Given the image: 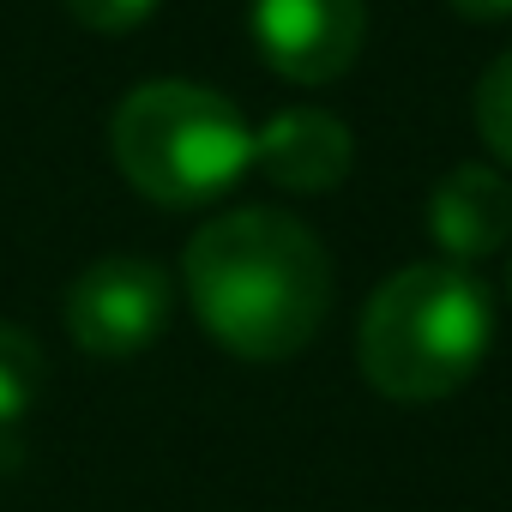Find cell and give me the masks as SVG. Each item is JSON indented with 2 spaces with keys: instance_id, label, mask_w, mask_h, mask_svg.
Listing matches in <instances>:
<instances>
[{
  "instance_id": "obj_10",
  "label": "cell",
  "mask_w": 512,
  "mask_h": 512,
  "mask_svg": "<svg viewBox=\"0 0 512 512\" xmlns=\"http://www.w3.org/2000/svg\"><path fill=\"white\" fill-rule=\"evenodd\" d=\"M163 0H67V13L85 25V31H103V37H127L139 31Z\"/></svg>"
},
{
  "instance_id": "obj_11",
  "label": "cell",
  "mask_w": 512,
  "mask_h": 512,
  "mask_svg": "<svg viewBox=\"0 0 512 512\" xmlns=\"http://www.w3.org/2000/svg\"><path fill=\"white\" fill-rule=\"evenodd\" d=\"M446 7L458 13V19H512V0H446Z\"/></svg>"
},
{
  "instance_id": "obj_9",
  "label": "cell",
  "mask_w": 512,
  "mask_h": 512,
  "mask_svg": "<svg viewBox=\"0 0 512 512\" xmlns=\"http://www.w3.org/2000/svg\"><path fill=\"white\" fill-rule=\"evenodd\" d=\"M476 133L512 169V55H500L476 85Z\"/></svg>"
},
{
  "instance_id": "obj_1",
  "label": "cell",
  "mask_w": 512,
  "mask_h": 512,
  "mask_svg": "<svg viewBox=\"0 0 512 512\" xmlns=\"http://www.w3.org/2000/svg\"><path fill=\"white\" fill-rule=\"evenodd\" d=\"M181 278L205 332L241 362H284L308 350L332 308L326 247L272 205L199 223L181 253Z\"/></svg>"
},
{
  "instance_id": "obj_7",
  "label": "cell",
  "mask_w": 512,
  "mask_h": 512,
  "mask_svg": "<svg viewBox=\"0 0 512 512\" xmlns=\"http://www.w3.org/2000/svg\"><path fill=\"white\" fill-rule=\"evenodd\" d=\"M428 235L446 260L476 266L512 241V181L488 163H458L428 193Z\"/></svg>"
},
{
  "instance_id": "obj_4",
  "label": "cell",
  "mask_w": 512,
  "mask_h": 512,
  "mask_svg": "<svg viewBox=\"0 0 512 512\" xmlns=\"http://www.w3.org/2000/svg\"><path fill=\"white\" fill-rule=\"evenodd\" d=\"M169 314H175L169 272L157 260H139V253H109V260L85 266L67 290V332L85 356L103 362L157 344L169 332Z\"/></svg>"
},
{
  "instance_id": "obj_5",
  "label": "cell",
  "mask_w": 512,
  "mask_h": 512,
  "mask_svg": "<svg viewBox=\"0 0 512 512\" xmlns=\"http://www.w3.org/2000/svg\"><path fill=\"white\" fill-rule=\"evenodd\" d=\"M247 31L260 61L296 85H332L356 67L368 37L362 0H253Z\"/></svg>"
},
{
  "instance_id": "obj_12",
  "label": "cell",
  "mask_w": 512,
  "mask_h": 512,
  "mask_svg": "<svg viewBox=\"0 0 512 512\" xmlns=\"http://www.w3.org/2000/svg\"><path fill=\"white\" fill-rule=\"evenodd\" d=\"M506 278H512V272H506Z\"/></svg>"
},
{
  "instance_id": "obj_8",
  "label": "cell",
  "mask_w": 512,
  "mask_h": 512,
  "mask_svg": "<svg viewBox=\"0 0 512 512\" xmlns=\"http://www.w3.org/2000/svg\"><path fill=\"white\" fill-rule=\"evenodd\" d=\"M49 386V362H43V344L25 332V326H7L0 320V440L19 434L37 410Z\"/></svg>"
},
{
  "instance_id": "obj_3",
  "label": "cell",
  "mask_w": 512,
  "mask_h": 512,
  "mask_svg": "<svg viewBox=\"0 0 512 512\" xmlns=\"http://www.w3.org/2000/svg\"><path fill=\"white\" fill-rule=\"evenodd\" d=\"M109 151L133 193L169 211L223 199L253 169V127L241 109L187 79H151L121 97L109 121Z\"/></svg>"
},
{
  "instance_id": "obj_2",
  "label": "cell",
  "mask_w": 512,
  "mask_h": 512,
  "mask_svg": "<svg viewBox=\"0 0 512 512\" xmlns=\"http://www.w3.org/2000/svg\"><path fill=\"white\" fill-rule=\"evenodd\" d=\"M494 350V296L476 266L416 260L392 272L356 326V362L374 392L398 404H434L476 380Z\"/></svg>"
},
{
  "instance_id": "obj_6",
  "label": "cell",
  "mask_w": 512,
  "mask_h": 512,
  "mask_svg": "<svg viewBox=\"0 0 512 512\" xmlns=\"http://www.w3.org/2000/svg\"><path fill=\"white\" fill-rule=\"evenodd\" d=\"M350 127L326 109H278L266 127H253V169L284 193H332L350 175Z\"/></svg>"
}]
</instances>
